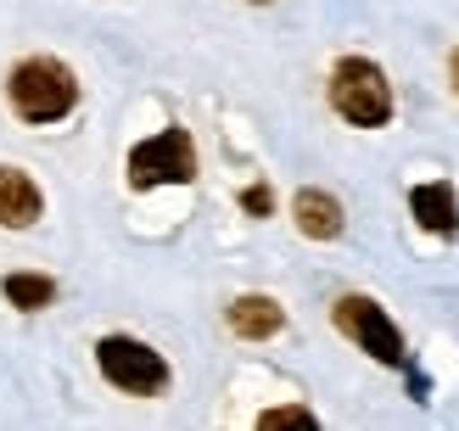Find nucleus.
Instances as JSON below:
<instances>
[{
	"label": "nucleus",
	"mask_w": 459,
	"mask_h": 431,
	"mask_svg": "<svg viewBox=\"0 0 459 431\" xmlns=\"http://www.w3.org/2000/svg\"><path fill=\"white\" fill-rule=\"evenodd\" d=\"M6 107L22 124H62L79 107V73L56 56H22L6 73Z\"/></svg>",
	"instance_id": "obj_1"
},
{
	"label": "nucleus",
	"mask_w": 459,
	"mask_h": 431,
	"mask_svg": "<svg viewBox=\"0 0 459 431\" xmlns=\"http://www.w3.org/2000/svg\"><path fill=\"white\" fill-rule=\"evenodd\" d=\"M331 107L353 129H386L393 124V79L370 56H342L331 67Z\"/></svg>",
	"instance_id": "obj_2"
},
{
	"label": "nucleus",
	"mask_w": 459,
	"mask_h": 431,
	"mask_svg": "<svg viewBox=\"0 0 459 431\" xmlns=\"http://www.w3.org/2000/svg\"><path fill=\"white\" fill-rule=\"evenodd\" d=\"M96 370H101L107 387H118L129 398H163L169 392V358L157 348H146L141 336H101Z\"/></svg>",
	"instance_id": "obj_3"
},
{
	"label": "nucleus",
	"mask_w": 459,
	"mask_h": 431,
	"mask_svg": "<svg viewBox=\"0 0 459 431\" xmlns=\"http://www.w3.org/2000/svg\"><path fill=\"white\" fill-rule=\"evenodd\" d=\"M331 320L342 336H353V342L376 358L386 370H403L409 365V348H403V331L393 325V314H386L376 297H364V291H348V297L331 303Z\"/></svg>",
	"instance_id": "obj_4"
},
{
	"label": "nucleus",
	"mask_w": 459,
	"mask_h": 431,
	"mask_svg": "<svg viewBox=\"0 0 459 431\" xmlns=\"http://www.w3.org/2000/svg\"><path fill=\"white\" fill-rule=\"evenodd\" d=\"M129 185L134 191H152V185H191L196 179V141L191 129H163V134H146L141 146L129 151Z\"/></svg>",
	"instance_id": "obj_5"
},
{
	"label": "nucleus",
	"mask_w": 459,
	"mask_h": 431,
	"mask_svg": "<svg viewBox=\"0 0 459 431\" xmlns=\"http://www.w3.org/2000/svg\"><path fill=\"white\" fill-rule=\"evenodd\" d=\"M39 213H45L39 179H34L29 168L0 163V230H34Z\"/></svg>",
	"instance_id": "obj_6"
},
{
	"label": "nucleus",
	"mask_w": 459,
	"mask_h": 431,
	"mask_svg": "<svg viewBox=\"0 0 459 431\" xmlns=\"http://www.w3.org/2000/svg\"><path fill=\"white\" fill-rule=\"evenodd\" d=\"M409 213H415L420 230L443 236V241H454V236H459V196H454L448 179H426V185L409 191Z\"/></svg>",
	"instance_id": "obj_7"
},
{
	"label": "nucleus",
	"mask_w": 459,
	"mask_h": 431,
	"mask_svg": "<svg viewBox=\"0 0 459 431\" xmlns=\"http://www.w3.org/2000/svg\"><path fill=\"white\" fill-rule=\"evenodd\" d=\"M224 325L236 331L241 342H269V336H281V331H286V308L274 303V297H264V291H247V297L230 303Z\"/></svg>",
	"instance_id": "obj_8"
},
{
	"label": "nucleus",
	"mask_w": 459,
	"mask_h": 431,
	"mask_svg": "<svg viewBox=\"0 0 459 431\" xmlns=\"http://www.w3.org/2000/svg\"><path fill=\"white\" fill-rule=\"evenodd\" d=\"M291 219H297V230H303L308 241H336L342 224H348L342 202L331 191H319V185H303V191L291 196Z\"/></svg>",
	"instance_id": "obj_9"
},
{
	"label": "nucleus",
	"mask_w": 459,
	"mask_h": 431,
	"mask_svg": "<svg viewBox=\"0 0 459 431\" xmlns=\"http://www.w3.org/2000/svg\"><path fill=\"white\" fill-rule=\"evenodd\" d=\"M0 297H6L17 314H39L56 303V280L51 275H34V269H12L6 280H0Z\"/></svg>",
	"instance_id": "obj_10"
},
{
	"label": "nucleus",
	"mask_w": 459,
	"mask_h": 431,
	"mask_svg": "<svg viewBox=\"0 0 459 431\" xmlns=\"http://www.w3.org/2000/svg\"><path fill=\"white\" fill-rule=\"evenodd\" d=\"M258 431H319V420L303 403H274V409L258 415Z\"/></svg>",
	"instance_id": "obj_11"
},
{
	"label": "nucleus",
	"mask_w": 459,
	"mask_h": 431,
	"mask_svg": "<svg viewBox=\"0 0 459 431\" xmlns=\"http://www.w3.org/2000/svg\"><path fill=\"white\" fill-rule=\"evenodd\" d=\"M241 208H247L252 219H269V213H274V191H269V185H247V191H241Z\"/></svg>",
	"instance_id": "obj_12"
},
{
	"label": "nucleus",
	"mask_w": 459,
	"mask_h": 431,
	"mask_svg": "<svg viewBox=\"0 0 459 431\" xmlns=\"http://www.w3.org/2000/svg\"><path fill=\"white\" fill-rule=\"evenodd\" d=\"M448 84H454V96H459V45H454V56H448Z\"/></svg>",
	"instance_id": "obj_13"
},
{
	"label": "nucleus",
	"mask_w": 459,
	"mask_h": 431,
	"mask_svg": "<svg viewBox=\"0 0 459 431\" xmlns=\"http://www.w3.org/2000/svg\"><path fill=\"white\" fill-rule=\"evenodd\" d=\"M252 6H269V0H252Z\"/></svg>",
	"instance_id": "obj_14"
}]
</instances>
